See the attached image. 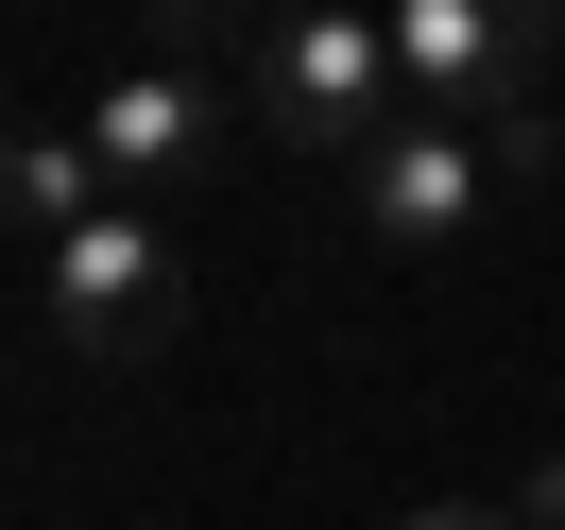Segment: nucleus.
Wrapping results in <instances>:
<instances>
[{"label":"nucleus","mask_w":565,"mask_h":530,"mask_svg":"<svg viewBox=\"0 0 565 530\" xmlns=\"http://www.w3.org/2000/svg\"><path fill=\"white\" fill-rule=\"evenodd\" d=\"M531 172H548V120H412L394 104L377 138L343 154V206H360L377 257H480Z\"/></svg>","instance_id":"1"},{"label":"nucleus","mask_w":565,"mask_h":530,"mask_svg":"<svg viewBox=\"0 0 565 530\" xmlns=\"http://www.w3.org/2000/svg\"><path fill=\"white\" fill-rule=\"evenodd\" d=\"M172 325H189V223L172 206H86L35 257V343L70 377H138V359H172Z\"/></svg>","instance_id":"2"},{"label":"nucleus","mask_w":565,"mask_h":530,"mask_svg":"<svg viewBox=\"0 0 565 530\" xmlns=\"http://www.w3.org/2000/svg\"><path fill=\"white\" fill-rule=\"evenodd\" d=\"M241 138H257V104H241V69H206V52H138V69L86 104V154H104L120 206H206V188L241 172Z\"/></svg>","instance_id":"3"},{"label":"nucleus","mask_w":565,"mask_h":530,"mask_svg":"<svg viewBox=\"0 0 565 530\" xmlns=\"http://www.w3.org/2000/svg\"><path fill=\"white\" fill-rule=\"evenodd\" d=\"M241 104H257L275 154H326V172H343V154L412 104V86H394V18H377V0H309L291 35L241 52Z\"/></svg>","instance_id":"4"},{"label":"nucleus","mask_w":565,"mask_h":530,"mask_svg":"<svg viewBox=\"0 0 565 530\" xmlns=\"http://www.w3.org/2000/svg\"><path fill=\"white\" fill-rule=\"evenodd\" d=\"M412 120H531V86L565 69V0H377Z\"/></svg>","instance_id":"5"},{"label":"nucleus","mask_w":565,"mask_h":530,"mask_svg":"<svg viewBox=\"0 0 565 530\" xmlns=\"http://www.w3.org/2000/svg\"><path fill=\"white\" fill-rule=\"evenodd\" d=\"M86 206H120L104 154H86V120H18V138H0V223H18V257H52Z\"/></svg>","instance_id":"6"},{"label":"nucleus","mask_w":565,"mask_h":530,"mask_svg":"<svg viewBox=\"0 0 565 530\" xmlns=\"http://www.w3.org/2000/svg\"><path fill=\"white\" fill-rule=\"evenodd\" d=\"M154 18V52H206V69H241L257 35H291V18H309V0H138Z\"/></svg>","instance_id":"7"},{"label":"nucleus","mask_w":565,"mask_h":530,"mask_svg":"<svg viewBox=\"0 0 565 530\" xmlns=\"http://www.w3.org/2000/svg\"><path fill=\"white\" fill-rule=\"evenodd\" d=\"M394 530H531L514 496H428V513H394Z\"/></svg>","instance_id":"8"},{"label":"nucleus","mask_w":565,"mask_h":530,"mask_svg":"<svg viewBox=\"0 0 565 530\" xmlns=\"http://www.w3.org/2000/svg\"><path fill=\"white\" fill-rule=\"evenodd\" d=\"M514 513H531V530H565V462H548V479H531V496H514Z\"/></svg>","instance_id":"9"}]
</instances>
